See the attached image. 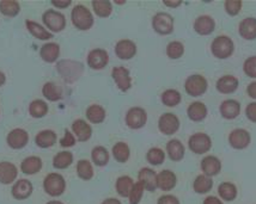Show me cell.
Instances as JSON below:
<instances>
[{"label": "cell", "instance_id": "cell-24", "mask_svg": "<svg viewBox=\"0 0 256 204\" xmlns=\"http://www.w3.org/2000/svg\"><path fill=\"white\" fill-rule=\"evenodd\" d=\"M220 114L226 120H234L240 115V104L234 99H226L220 104Z\"/></svg>", "mask_w": 256, "mask_h": 204}, {"label": "cell", "instance_id": "cell-52", "mask_svg": "<svg viewBox=\"0 0 256 204\" xmlns=\"http://www.w3.org/2000/svg\"><path fill=\"white\" fill-rule=\"evenodd\" d=\"M246 117L249 118V121L256 123V102L248 104V106H246Z\"/></svg>", "mask_w": 256, "mask_h": 204}, {"label": "cell", "instance_id": "cell-7", "mask_svg": "<svg viewBox=\"0 0 256 204\" xmlns=\"http://www.w3.org/2000/svg\"><path fill=\"white\" fill-rule=\"evenodd\" d=\"M152 26L160 35H169L174 31V18L166 12H158L152 18Z\"/></svg>", "mask_w": 256, "mask_h": 204}, {"label": "cell", "instance_id": "cell-9", "mask_svg": "<svg viewBox=\"0 0 256 204\" xmlns=\"http://www.w3.org/2000/svg\"><path fill=\"white\" fill-rule=\"evenodd\" d=\"M148 122V112L140 106H133L126 114V124L130 129H140Z\"/></svg>", "mask_w": 256, "mask_h": 204}, {"label": "cell", "instance_id": "cell-47", "mask_svg": "<svg viewBox=\"0 0 256 204\" xmlns=\"http://www.w3.org/2000/svg\"><path fill=\"white\" fill-rule=\"evenodd\" d=\"M144 191H145V188L142 183L140 182L134 183V187L132 189V191H130V196H128V200H130L128 202H130V204H139L140 201L142 199Z\"/></svg>", "mask_w": 256, "mask_h": 204}, {"label": "cell", "instance_id": "cell-19", "mask_svg": "<svg viewBox=\"0 0 256 204\" xmlns=\"http://www.w3.org/2000/svg\"><path fill=\"white\" fill-rule=\"evenodd\" d=\"M216 29V22L211 16H207V14H202L199 16L195 19L194 22V30L195 32H198L199 35L206 36L211 35Z\"/></svg>", "mask_w": 256, "mask_h": 204}, {"label": "cell", "instance_id": "cell-48", "mask_svg": "<svg viewBox=\"0 0 256 204\" xmlns=\"http://www.w3.org/2000/svg\"><path fill=\"white\" fill-rule=\"evenodd\" d=\"M224 6L225 11H226L230 16H236V14L240 13V8H242V1H240V0H226Z\"/></svg>", "mask_w": 256, "mask_h": 204}, {"label": "cell", "instance_id": "cell-11", "mask_svg": "<svg viewBox=\"0 0 256 204\" xmlns=\"http://www.w3.org/2000/svg\"><path fill=\"white\" fill-rule=\"evenodd\" d=\"M112 77L114 79L115 84L122 92H127L132 87V78H130V71L122 66L114 67L112 71Z\"/></svg>", "mask_w": 256, "mask_h": 204}, {"label": "cell", "instance_id": "cell-53", "mask_svg": "<svg viewBox=\"0 0 256 204\" xmlns=\"http://www.w3.org/2000/svg\"><path fill=\"white\" fill-rule=\"evenodd\" d=\"M52 5L56 6L58 8H65L67 6L71 5V0H64V1H62V0H58V1L56 0H53V1H52Z\"/></svg>", "mask_w": 256, "mask_h": 204}, {"label": "cell", "instance_id": "cell-50", "mask_svg": "<svg viewBox=\"0 0 256 204\" xmlns=\"http://www.w3.org/2000/svg\"><path fill=\"white\" fill-rule=\"evenodd\" d=\"M60 145L64 148H68V147H73L76 145V136L70 132L68 129L65 130V135L64 138L60 140Z\"/></svg>", "mask_w": 256, "mask_h": 204}, {"label": "cell", "instance_id": "cell-27", "mask_svg": "<svg viewBox=\"0 0 256 204\" xmlns=\"http://www.w3.org/2000/svg\"><path fill=\"white\" fill-rule=\"evenodd\" d=\"M166 153L172 161L182 160L186 153L184 146L178 139L170 140V141L166 144Z\"/></svg>", "mask_w": 256, "mask_h": 204}, {"label": "cell", "instance_id": "cell-44", "mask_svg": "<svg viewBox=\"0 0 256 204\" xmlns=\"http://www.w3.org/2000/svg\"><path fill=\"white\" fill-rule=\"evenodd\" d=\"M20 6L16 0H2L0 1V12L5 16L14 17L20 13Z\"/></svg>", "mask_w": 256, "mask_h": 204}, {"label": "cell", "instance_id": "cell-8", "mask_svg": "<svg viewBox=\"0 0 256 204\" xmlns=\"http://www.w3.org/2000/svg\"><path fill=\"white\" fill-rule=\"evenodd\" d=\"M190 149L195 154H205L212 147V140L205 133H196L190 138L188 141Z\"/></svg>", "mask_w": 256, "mask_h": 204}, {"label": "cell", "instance_id": "cell-56", "mask_svg": "<svg viewBox=\"0 0 256 204\" xmlns=\"http://www.w3.org/2000/svg\"><path fill=\"white\" fill-rule=\"evenodd\" d=\"M100 204H122V203H121V201H118V199H106Z\"/></svg>", "mask_w": 256, "mask_h": 204}, {"label": "cell", "instance_id": "cell-57", "mask_svg": "<svg viewBox=\"0 0 256 204\" xmlns=\"http://www.w3.org/2000/svg\"><path fill=\"white\" fill-rule=\"evenodd\" d=\"M164 5L169 6V7H178V6L181 5V1H163Z\"/></svg>", "mask_w": 256, "mask_h": 204}, {"label": "cell", "instance_id": "cell-5", "mask_svg": "<svg viewBox=\"0 0 256 204\" xmlns=\"http://www.w3.org/2000/svg\"><path fill=\"white\" fill-rule=\"evenodd\" d=\"M42 20H44V25L53 32L62 31L66 26L65 14L56 10L46 11L44 13L42 14Z\"/></svg>", "mask_w": 256, "mask_h": 204}, {"label": "cell", "instance_id": "cell-49", "mask_svg": "<svg viewBox=\"0 0 256 204\" xmlns=\"http://www.w3.org/2000/svg\"><path fill=\"white\" fill-rule=\"evenodd\" d=\"M243 71L249 78H256V56H250L244 61Z\"/></svg>", "mask_w": 256, "mask_h": 204}, {"label": "cell", "instance_id": "cell-38", "mask_svg": "<svg viewBox=\"0 0 256 204\" xmlns=\"http://www.w3.org/2000/svg\"><path fill=\"white\" fill-rule=\"evenodd\" d=\"M218 194L222 200L226 201V202H231L237 197V188L232 183H222L218 187Z\"/></svg>", "mask_w": 256, "mask_h": 204}, {"label": "cell", "instance_id": "cell-6", "mask_svg": "<svg viewBox=\"0 0 256 204\" xmlns=\"http://www.w3.org/2000/svg\"><path fill=\"white\" fill-rule=\"evenodd\" d=\"M208 87V83L205 79V77L200 74H193L187 78L184 83L186 92H187L192 97H200L207 91Z\"/></svg>", "mask_w": 256, "mask_h": 204}, {"label": "cell", "instance_id": "cell-58", "mask_svg": "<svg viewBox=\"0 0 256 204\" xmlns=\"http://www.w3.org/2000/svg\"><path fill=\"white\" fill-rule=\"evenodd\" d=\"M5 81H6L5 74L2 72H0V86H2V85L5 84Z\"/></svg>", "mask_w": 256, "mask_h": 204}, {"label": "cell", "instance_id": "cell-43", "mask_svg": "<svg viewBox=\"0 0 256 204\" xmlns=\"http://www.w3.org/2000/svg\"><path fill=\"white\" fill-rule=\"evenodd\" d=\"M77 175L83 181H90L94 177V167L89 160L82 159L77 164Z\"/></svg>", "mask_w": 256, "mask_h": 204}, {"label": "cell", "instance_id": "cell-42", "mask_svg": "<svg viewBox=\"0 0 256 204\" xmlns=\"http://www.w3.org/2000/svg\"><path fill=\"white\" fill-rule=\"evenodd\" d=\"M92 8L98 17L106 18L112 14V5L108 0H94Z\"/></svg>", "mask_w": 256, "mask_h": 204}, {"label": "cell", "instance_id": "cell-18", "mask_svg": "<svg viewBox=\"0 0 256 204\" xmlns=\"http://www.w3.org/2000/svg\"><path fill=\"white\" fill-rule=\"evenodd\" d=\"M34 191V187L32 182L28 179H20L14 183V185L12 187V196L16 200H26L32 196Z\"/></svg>", "mask_w": 256, "mask_h": 204}, {"label": "cell", "instance_id": "cell-30", "mask_svg": "<svg viewBox=\"0 0 256 204\" xmlns=\"http://www.w3.org/2000/svg\"><path fill=\"white\" fill-rule=\"evenodd\" d=\"M35 142L38 147L50 148L56 144V134L50 129H46L40 132L35 138Z\"/></svg>", "mask_w": 256, "mask_h": 204}, {"label": "cell", "instance_id": "cell-13", "mask_svg": "<svg viewBox=\"0 0 256 204\" xmlns=\"http://www.w3.org/2000/svg\"><path fill=\"white\" fill-rule=\"evenodd\" d=\"M252 141L250 134L246 129H234L228 135V144L234 149H244Z\"/></svg>", "mask_w": 256, "mask_h": 204}, {"label": "cell", "instance_id": "cell-1", "mask_svg": "<svg viewBox=\"0 0 256 204\" xmlns=\"http://www.w3.org/2000/svg\"><path fill=\"white\" fill-rule=\"evenodd\" d=\"M56 69L67 83H74L82 77L84 72L83 63L73 60H62L58 62Z\"/></svg>", "mask_w": 256, "mask_h": 204}, {"label": "cell", "instance_id": "cell-32", "mask_svg": "<svg viewBox=\"0 0 256 204\" xmlns=\"http://www.w3.org/2000/svg\"><path fill=\"white\" fill-rule=\"evenodd\" d=\"M133 187H134V181L130 178V176L118 177V181H116V184H115L116 193L120 195L121 197H124V199L130 196Z\"/></svg>", "mask_w": 256, "mask_h": 204}, {"label": "cell", "instance_id": "cell-14", "mask_svg": "<svg viewBox=\"0 0 256 204\" xmlns=\"http://www.w3.org/2000/svg\"><path fill=\"white\" fill-rule=\"evenodd\" d=\"M115 54L121 60H130L136 54V44L130 39H120L115 45Z\"/></svg>", "mask_w": 256, "mask_h": 204}, {"label": "cell", "instance_id": "cell-51", "mask_svg": "<svg viewBox=\"0 0 256 204\" xmlns=\"http://www.w3.org/2000/svg\"><path fill=\"white\" fill-rule=\"evenodd\" d=\"M157 204H180V201L174 195H163L158 199Z\"/></svg>", "mask_w": 256, "mask_h": 204}, {"label": "cell", "instance_id": "cell-26", "mask_svg": "<svg viewBox=\"0 0 256 204\" xmlns=\"http://www.w3.org/2000/svg\"><path fill=\"white\" fill-rule=\"evenodd\" d=\"M240 35L244 39L252 41L256 38V18L248 17L240 23Z\"/></svg>", "mask_w": 256, "mask_h": 204}, {"label": "cell", "instance_id": "cell-45", "mask_svg": "<svg viewBox=\"0 0 256 204\" xmlns=\"http://www.w3.org/2000/svg\"><path fill=\"white\" fill-rule=\"evenodd\" d=\"M146 159H148V161L151 165L158 166L160 165V164H163L164 160H166V153H164L163 149L158 147L150 148L148 149V154H146Z\"/></svg>", "mask_w": 256, "mask_h": 204}, {"label": "cell", "instance_id": "cell-3", "mask_svg": "<svg viewBox=\"0 0 256 204\" xmlns=\"http://www.w3.org/2000/svg\"><path fill=\"white\" fill-rule=\"evenodd\" d=\"M234 41L228 36H218L212 41L211 51L217 59L224 60L230 57L234 54Z\"/></svg>", "mask_w": 256, "mask_h": 204}, {"label": "cell", "instance_id": "cell-29", "mask_svg": "<svg viewBox=\"0 0 256 204\" xmlns=\"http://www.w3.org/2000/svg\"><path fill=\"white\" fill-rule=\"evenodd\" d=\"M187 114L192 121L201 122L207 116V106L202 102H193L188 106Z\"/></svg>", "mask_w": 256, "mask_h": 204}, {"label": "cell", "instance_id": "cell-4", "mask_svg": "<svg viewBox=\"0 0 256 204\" xmlns=\"http://www.w3.org/2000/svg\"><path fill=\"white\" fill-rule=\"evenodd\" d=\"M44 191L52 197H59L65 193L66 181L60 173L53 172L46 176L44 181Z\"/></svg>", "mask_w": 256, "mask_h": 204}, {"label": "cell", "instance_id": "cell-31", "mask_svg": "<svg viewBox=\"0 0 256 204\" xmlns=\"http://www.w3.org/2000/svg\"><path fill=\"white\" fill-rule=\"evenodd\" d=\"M26 29L29 30V32L32 33L34 37L42 39V41H47V39L53 38V33L48 31L47 29H44L41 24L34 22V20H26Z\"/></svg>", "mask_w": 256, "mask_h": 204}, {"label": "cell", "instance_id": "cell-36", "mask_svg": "<svg viewBox=\"0 0 256 204\" xmlns=\"http://www.w3.org/2000/svg\"><path fill=\"white\" fill-rule=\"evenodd\" d=\"M86 118L91 123H102L106 120V110L103 106L98 104H92L86 109Z\"/></svg>", "mask_w": 256, "mask_h": 204}, {"label": "cell", "instance_id": "cell-22", "mask_svg": "<svg viewBox=\"0 0 256 204\" xmlns=\"http://www.w3.org/2000/svg\"><path fill=\"white\" fill-rule=\"evenodd\" d=\"M60 55V47L56 42H47L40 49V56L44 62L53 63L58 60Z\"/></svg>", "mask_w": 256, "mask_h": 204}, {"label": "cell", "instance_id": "cell-54", "mask_svg": "<svg viewBox=\"0 0 256 204\" xmlns=\"http://www.w3.org/2000/svg\"><path fill=\"white\" fill-rule=\"evenodd\" d=\"M246 92H248L249 97L256 99V81H252V83L248 85V87H246Z\"/></svg>", "mask_w": 256, "mask_h": 204}, {"label": "cell", "instance_id": "cell-40", "mask_svg": "<svg viewBox=\"0 0 256 204\" xmlns=\"http://www.w3.org/2000/svg\"><path fill=\"white\" fill-rule=\"evenodd\" d=\"M73 163V154L68 151H62L53 158V166L58 170H65Z\"/></svg>", "mask_w": 256, "mask_h": 204}, {"label": "cell", "instance_id": "cell-55", "mask_svg": "<svg viewBox=\"0 0 256 204\" xmlns=\"http://www.w3.org/2000/svg\"><path fill=\"white\" fill-rule=\"evenodd\" d=\"M202 204H223V202H222V201L219 200L218 197L208 196V197H206L205 200H204Z\"/></svg>", "mask_w": 256, "mask_h": 204}, {"label": "cell", "instance_id": "cell-20", "mask_svg": "<svg viewBox=\"0 0 256 204\" xmlns=\"http://www.w3.org/2000/svg\"><path fill=\"white\" fill-rule=\"evenodd\" d=\"M178 184V177L170 170H163L157 175V188L162 191H170Z\"/></svg>", "mask_w": 256, "mask_h": 204}, {"label": "cell", "instance_id": "cell-16", "mask_svg": "<svg viewBox=\"0 0 256 204\" xmlns=\"http://www.w3.org/2000/svg\"><path fill=\"white\" fill-rule=\"evenodd\" d=\"M201 171L207 177H214L222 171V163L214 155H207L201 160Z\"/></svg>", "mask_w": 256, "mask_h": 204}, {"label": "cell", "instance_id": "cell-35", "mask_svg": "<svg viewBox=\"0 0 256 204\" xmlns=\"http://www.w3.org/2000/svg\"><path fill=\"white\" fill-rule=\"evenodd\" d=\"M109 158H110L109 152L103 146H96L91 152V159L96 166H106L109 163Z\"/></svg>", "mask_w": 256, "mask_h": 204}, {"label": "cell", "instance_id": "cell-33", "mask_svg": "<svg viewBox=\"0 0 256 204\" xmlns=\"http://www.w3.org/2000/svg\"><path fill=\"white\" fill-rule=\"evenodd\" d=\"M42 94H44L46 99L50 100V102H58V100L62 99V91L56 83L48 81L42 87Z\"/></svg>", "mask_w": 256, "mask_h": 204}, {"label": "cell", "instance_id": "cell-2", "mask_svg": "<svg viewBox=\"0 0 256 204\" xmlns=\"http://www.w3.org/2000/svg\"><path fill=\"white\" fill-rule=\"evenodd\" d=\"M71 19L73 25L78 30H82V31H86V30L91 29L94 22H95L91 11L84 5H76L73 7L71 12Z\"/></svg>", "mask_w": 256, "mask_h": 204}, {"label": "cell", "instance_id": "cell-37", "mask_svg": "<svg viewBox=\"0 0 256 204\" xmlns=\"http://www.w3.org/2000/svg\"><path fill=\"white\" fill-rule=\"evenodd\" d=\"M112 153L114 159L116 160L118 163L124 164L130 159V151L126 142H118V144H115L114 147H112Z\"/></svg>", "mask_w": 256, "mask_h": 204}, {"label": "cell", "instance_id": "cell-34", "mask_svg": "<svg viewBox=\"0 0 256 204\" xmlns=\"http://www.w3.org/2000/svg\"><path fill=\"white\" fill-rule=\"evenodd\" d=\"M213 188V181L212 178L207 177L205 175H200L195 178L193 183V189L196 194L204 195L210 193Z\"/></svg>", "mask_w": 256, "mask_h": 204}, {"label": "cell", "instance_id": "cell-25", "mask_svg": "<svg viewBox=\"0 0 256 204\" xmlns=\"http://www.w3.org/2000/svg\"><path fill=\"white\" fill-rule=\"evenodd\" d=\"M238 88V79L234 75H224L217 81V90L220 93L230 94Z\"/></svg>", "mask_w": 256, "mask_h": 204}, {"label": "cell", "instance_id": "cell-59", "mask_svg": "<svg viewBox=\"0 0 256 204\" xmlns=\"http://www.w3.org/2000/svg\"><path fill=\"white\" fill-rule=\"evenodd\" d=\"M47 204H64V203L60 202V201H50V202H48Z\"/></svg>", "mask_w": 256, "mask_h": 204}, {"label": "cell", "instance_id": "cell-15", "mask_svg": "<svg viewBox=\"0 0 256 204\" xmlns=\"http://www.w3.org/2000/svg\"><path fill=\"white\" fill-rule=\"evenodd\" d=\"M138 182L144 185L145 190L154 193L157 188V173L150 167H144L138 173Z\"/></svg>", "mask_w": 256, "mask_h": 204}, {"label": "cell", "instance_id": "cell-39", "mask_svg": "<svg viewBox=\"0 0 256 204\" xmlns=\"http://www.w3.org/2000/svg\"><path fill=\"white\" fill-rule=\"evenodd\" d=\"M162 103H163L166 106H169V108H174V106L178 105L181 103V93L178 92V90H174V88H169V90H166L163 93H162Z\"/></svg>", "mask_w": 256, "mask_h": 204}, {"label": "cell", "instance_id": "cell-41", "mask_svg": "<svg viewBox=\"0 0 256 204\" xmlns=\"http://www.w3.org/2000/svg\"><path fill=\"white\" fill-rule=\"evenodd\" d=\"M48 104L42 99H35L30 103L29 105V114L34 118H42L47 115Z\"/></svg>", "mask_w": 256, "mask_h": 204}, {"label": "cell", "instance_id": "cell-17", "mask_svg": "<svg viewBox=\"0 0 256 204\" xmlns=\"http://www.w3.org/2000/svg\"><path fill=\"white\" fill-rule=\"evenodd\" d=\"M29 141V134L24 129L16 128V129L11 130L8 135V144L11 148L20 149L26 147Z\"/></svg>", "mask_w": 256, "mask_h": 204}, {"label": "cell", "instance_id": "cell-21", "mask_svg": "<svg viewBox=\"0 0 256 204\" xmlns=\"http://www.w3.org/2000/svg\"><path fill=\"white\" fill-rule=\"evenodd\" d=\"M72 132L78 141L85 142L90 140L91 135H92V128L86 121L76 120L72 123Z\"/></svg>", "mask_w": 256, "mask_h": 204}, {"label": "cell", "instance_id": "cell-12", "mask_svg": "<svg viewBox=\"0 0 256 204\" xmlns=\"http://www.w3.org/2000/svg\"><path fill=\"white\" fill-rule=\"evenodd\" d=\"M109 62V54L108 51L104 49H100V48H96V49H92L88 55V65L91 69H96V71H100V69H103L104 67L108 65Z\"/></svg>", "mask_w": 256, "mask_h": 204}, {"label": "cell", "instance_id": "cell-23", "mask_svg": "<svg viewBox=\"0 0 256 204\" xmlns=\"http://www.w3.org/2000/svg\"><path fill=\"white\" fill-rule=\"evenodd\" d=\"M18 170L12 163L8 161H2L0 163V183L2 184H11L17 178Z\"/></svg>", "mask_w": 256, "mask_h": 204}, {"label": "cell", "instance_id": "cell-28", "mask_svg": "<svg viewBox=\"0 0 256 204\" xmlns=\"http://www.w3.org/2000/svg\"><path fill=\"white\" fill-rule=\"evenodd\" d=\"M42 169V159L41 158L36 157V155H32V157L26 158L20 164V170L26 175L32 176L41 171Z\"/></svg>", "mask_w": 256, "mask_h": 204}, {"label": "cell", "instance_id": "cell-10", "mask_svg": "<svg viewBox=\"0 0 256 204\" xmlns=\"http://www.w3.org/2000/svg\"><path fill=\"white\" fill-rule=\"evenodd\" d=\"M158 129L164 135H172L180 129L178 117L172 112H166L158 120Z\"/></svg>", "mask_w": 256, "mask_h": 204}, {"label": "cell", "instance_id": "cell-46", "mask_svg": "<svg viewBox=\"0 0 256 204\" xmlns=\"http://www.w3.org/2000/svg\"><path fill=\"white\" fill-rule=\"evenodd\" d=\"M184 54V45L180 41H172L166 45V55L172 60H178Z\"/></svg>", "mask_w": 256, "mask_h": 204}]
</instances>
